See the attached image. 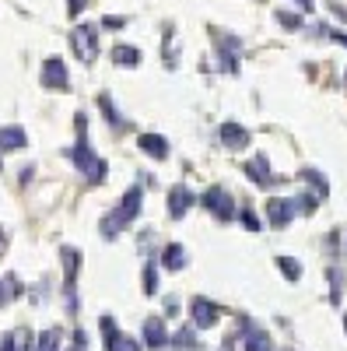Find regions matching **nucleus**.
Masks as SVG:
<instances>
[{
  "instance_id": "obj_1",
  "label": "nucleus",
  "mask_w": 347,
  "mask_h": 351,
  "mask_svg": "<svg viewBox=\"0 0 347 351\" xmlns=\"http://www.w3.org/2000/svg\"><path fill=\"white\" fill-rule=\"evenodd\" d=\"M77 134H81V141H77V148L74 152H67L70 158H74V165L88 176V183L92 186H99L102 180H105V162L92 152V144H88V130H84V112H77Z\"/></svg>"
},
{
  "instance_id": "obj_2",
  "label": "nucleus",
  "mask_w": 347,
  "mask_h": 351,
  "mask_svg": "<svg viewBox=\"0 0 347 351\" xmlns=\"http://www.w3.org/2000/svg\"><path fill=\"white\" fill-rule=\"evenodd\" d=\"M70 46H74V56L81 64H95L99 60V28L95 25H77L70 32Z\"/></svg>"
},
{
  "instance_id": "obj_3",
  "label": "nucleus",
  "mask_w": 347,
  "mask_h": 351,
  "mask_svg": "<svg viewBox=\"0 0 347 351\" xmlns=\"http://www.w3.org/2000/svg\"><path fill=\"white\" fill-rule=\"evenodd\" d=\"M200 204L214 215V218H221V221H228V218H235V197H231L224 186H211L204 197H200Z\"/></svg>"
},
{
  "instance_id": "obj_4",
  "label": "nucleus",
  "mask_w": 347,
  "mask_h": 351,
  "mask_svg": "<svg viewBox=\"0 0 347 351\" xmlns=\"http://www.w3.org/2000/svg\"><path fill=\"white\" fill-rule=\"evenodd\" d=\"M214 43H218V56H221V71L224 74H239V36H228V32H214Z\"/></svg>"
},
{
  "instance_id": "obj_5",
  "label": "nucleus",
  "mask_w": 347,
  "mask_h": 351,
  "mask_svg": "<svg viewBox=\"0 0 347 351\" xmlns=\"http://www.w3.org/2000/svg\"><path fill=\"white\" fill-rule=\"evenodd\" d=\"M42 84H46V88H53V92H67V88H70L67 64L60 60V56H49V60L42 64Z\"/></svg>"
},
{
  "instance_id": "obj_6",
  "label": "nucleus",
  "mask_w": 347,
  "mask_h": 351,
  "mask_svg": "<svg viewBox=\"0 0 347 351\" xmlns=\"http://www.w3.org/2000/svg\"><path fill=\"white\" fill-rule=\"evenodd\" d=\"M172 344V334L165 330V324L158 316H148L144 319V348H151V351H158V348H168Z\"/></svg>"
},
{
  "instance_id": "obj_7",
  "label": "nucleus",
  "mask_w": 347,
  "mask_h": 351,
  "mask_svg": "<svg viewBox=\"0 0 347 351\" xmlns=\"http://www.w3.org/2000/svg\"><path fill=\"white\" fill-rule=\"evenodd\" d=\"M190 313H193V327H196V330L214 327V324H218V316H221V309H218L211 299H193Z\"/></svg>"
},
{
  "instance_id": "obj_8",
  "label": "nucleus",
  "mask_w": 347,
  "mask_h": 351,
  "mask_svg": "<svg viewBox=\"0 0 347 351\" xmlns=\"http://www.w3.org/2000/svg\"><path fill=\"white\" fill-rule=\"evenodd\" d=\"M102 334H105V351H140L137 341H130V337H123L120 330H116L112 316H102Z\"/></svg>"
},
{
  "instance_id": "obj_9",
  "label": "nucleus",
  "mask_w": 347,
  "mask_h": 351,
  "mask_svg": "<svg viewBox=\"0 0 347 351\" xmlns=\"http://www.w3.org/2000/svg\"><path fill=\"white\" fill-rule=\"evenodd\" d=\"M295 215H298V208H295V200H287V197H274V200L267 204V218H270L274 228H284Z\"/></svg>"
},
{
  "instance_id": "obj_10",
  "label": "nucleus",
  "mask_w": 347,
  "mask_h": 351,
  "mask_svg": "<svg viewBox=\"0 0 347 351\" xmlns=\"http://www.w3.org/2000/svg\"><path fill=\"white\" fill-rule=\"evenodd\" d=\"M140 200H144V193H140V186H130L127 193H123V200H120V208H116L112 215L120 218L123 225H130L137 215H140Z\"/></svg>"
},
{
  "instance_id": "obj_11",
  "label": "nucleus",
  "mask_w": 347,
  "mask_h": 351,
  "mask_svg": "<svg viewBox=\"0 0 347 351\" xmlns=\"http://www.w3.org/2000/svg\"><path fill=\"white\" fill-rule=\"evenodd\" d=\"M190 204H196V193H190L186 186H172V193H168V215L172 218H186V211H190Z\"/></svg>"
},
{
  "instance_id": "obj_12",
  "label": "nucleus",
  "mask_w": 347,
  "mask_h": 351,
  "mask_svg": "<svg viewBox=\"0 0 347 351\" xmlns=\"http://www.w3.org/2000/svg\"><path fill=\"white\" fill-rule=\"evenodd\" d=\"M246 176H249L256 186H270V183H274V176H270V162H267V155L249 158V162H246Z\"/></svg>"
},
{
  "instance_id": "obj_13",
  "label": "nucleus",
  "mask_w": 347,
  "mask_h": 351,
  "mask_svg": "<svg viewBox=\"0 0 347 351\" xmlns=\"http://www.w3.org/2000/svg\"><path fill=\"white\" fill-rule=\"evenodd\" d=\"M137 148L148 155V158H158V162H162V158L168 155V141H165L162 134H140V137H137Z\"/></svg>"
},
{
  "instance_id": "obj_14",
  "label": "nucleus",
  "mask_w": 347,
  "mask_h": 351,
  "mask_svg": "<svg viewBox=\"0 0 347 351\" xmlns=\"http://www.w3.org/2000/svg\"><path fill=\"white\" fill-rule=\"evenodd\" d=\"M221 141H224V148L242 152L246 144H249V130H246L242 123H224V127H221Z\"/></svg>"
},
{
  "instance_id": "obj_15",
  "label": "nucleus",
  "mask_w": 347,
  "mask_h": 351,
  "mask_svg": "<svg viewBox=\"0 0 347 351\" xmlns=\"http://www.w3.org/2000/svg\"><path fill=\"white\" fill-rule=\"evenodd\" d=\"M112 64L116 67H137L140 64V49L137 46H127V43L112 46Z\"/></svg>"
},
{
  "instance_id": "obj_16",
  "label": "nucleus",
  "mask_w": 347,
  "mask_h": 351,
  "mask_svg": "<svg viewBox=\"0 0 347 351\" xmlns=\"http://www.w3.org/2000/svg\"><path fill=\"white\" fill-rule=\"evenodd\" d=\"M28 144V134L21 127H4L0 130V152H14V148H25Z\"/></svg>"
},
{
  "instance_id": "obj_17",
  "label": "nucleus",
  "mask_w": 347,
  "mask_h": 351,
  "mask_svg": "<svg viewBox=\"0 0 347 351\" xmlns=\"http://www.w3.org/2000/svg\"><path fill=\"white\" fill-rule=\"evenodd\" d=\"M162 263L168 271H183L186 267V250L179 246V243H168L165 250H162Z\"/></svg>"
},
{
  "instance_id": "obj_18",
  "label": "nucleus",
  "mask_w": 347,
  "mask_h": 351,
  "mask_svg": "<svg viewBox=\"0 0 347 351\" xmlns=\"http://www.w3.org/2000/svg\"><path fill=\"white\" fill-rule=\"evenodd\" d=\"M99 109L105 112V120H109V127H112V130H127V120L120 116V109L112 106V99H109V95H99Z\"/></svg>"
},
{
  "instance_id": "obj_19",
  "label": "nucleus",
  "mask_w": 347,
  "mask_h": 351,
  "mask_svg": "<svg viewBox=\"0 0 347 351\" xmlns=\"http://www.w3.org/2000/svg\"><path fill=\"white\" fill-rule=\"evenodd\" d=\"M246 351H274L267 330H259V327H249L246 330Z\"/></svg>"
},
{
  "instance_id": "obj_20",
  "label": "nucleus",
  "mask_w": 347,
  "mask_h": 351,
  "mask_svg": "<svg viewBox=\"0 0 347 351\" xmlns=\"http://www.w3.org/2000/svg\"><path fill=\"white\" fill-rule=\"evenodd\" d=\"M302 180H305V183H312L309 190H316V197H320V200L330 193V186H326V176H320L316 169H302Z\"/></svg>"
},
{
  "instance_id": "obj_21",
  "label": "nucleus",
  "mask_w": 347,
  "mask_h": 351,
  "mask_svg": "<svg viewBox=\"0 0 347 351\" xmlns=\"http://www.w3.org/2000/svg\"><path fill=\"white\" fill-rule=\"evenodd\" d=\"M165 67L168 71L179 67V43H176V32H172V28H168V36H165Z\"/></svg>"
},
{
  "instance_id": "obj_22",
  "label": "nucleus",
  "mask_w": 347,
  "mask_h": 351,
  "mask_svg": "<svg viewBox=\"0 0 347 351\" xmlns=\"http://www.w3.org/2000/svg\"><path fill=\"white\" fill-rule=\"evenodd\" d=\"M18 291H21V285H18V278H14V274H8V281L0 278V306H8V302L18 295Z\"/></svg>"
},
{
  "instance_id": "obj_23",
  "label": "nucleus",
  "mask_w": 347,
  "mask_h": 351,
  "mask_svg": "<svg viewBox=\"0 0 347 351\" xmlns=\"http://www.w3.org/2000/svg\"><path fill=\"white\" fill-rule=\"evenodd\" d=\"M196 327H183L176 337H172V348H186V351H193V348H200V341H196V334H193Z\"/></svg>"
},
{
  "instance_id": "obj_24",
  "label": "nucleus",
  "mask_w": 347,
  "mask_h": 351,
  "mask_svg": "<svg viewBox=\"0 0 347 351\" xmlns=\"http://www.w3.org/2000/svg\"><path fill=\"white\" fill-rule=\"evenodd\" d=\"M36 351H60V327L42 330V337H39V348H36Z\"/></svg>"
},
{
  "instance_id": "obj_25",
  "label": "nucleus",
  "mask_w": 347,
  "mask_h": 351,
  "mask_svg": "<svg viewBox=\"0 0 347 351\" xmlns=\"http://www.w3.org/2000/svg\"><path fill=\"white\" fill-rule=\"evenodd\" d=\"M277 267L284 271V278H287V281H298V278H302V263H298V260H292V256H277Z\"/></svg>"
},
{
  "instance_id": "obj_26",
  "label": "nucleus",
  "mask_w": 347,
  "mask_h": 351,
  "mask_svg": "<svg viewBox=\"0 0 347 351\" xmlns=\"http://www.w3.org/2000/svg\"><path fill=\"white\" fill-rule=\"evenodd\" d=\"M274 18H277V25H281V28H287V32H298V28L305 25V21H302V14H295V11H277Z\"/></svg>"
},
{
  "instance_id": "obj_27",
  "label": "nucleus",
  "mask_w": 347,
  "mask_h": 351,
  "mask_svg": "<svg viewBox=\"0 0 347 351\" xmlns=\"http://www.w3.org/2000/svg\"><path fill=\"white\" fill-rule=\"evenodd\" d=\"M140 285H144V295H155V291H158V271H155V263H144Z\"/></svg>"
},
{
  "instance_id": "obj_28",
  "label": "nucleus",
  "mask_w": 347,
  "mask_h": 351,
  "mask_svg": "<svg viewBox=\"0 0 347 351\" xmlns=\"http://www.w3.org/2000/svg\"><path fill=\"white\" fill-rule=\"evenodd\" d=\"M312 32H316V36H326V39H333V43H340V46H347V32H333V28H326V25H316Z\"/></svg>"
},
{
  "instance_id": "obj_29",
  "label": "nucleus",
  "mask_w": 347,
  "mask_h": 351,
  "mask_svg": "<svg viewBox=\"0 0 347 351\" xmlns=\"http://www.w3.org/2000/svg\"><path fill=\"white\" fill-rule=\"evenodd\" d=\"M0 351H18L14 330H0Z\"/></svg>"
},
{
  "instance_id": "obj_30",
  "label": "nucleus",
  "mask_w": 347,
  "mask_h": 351,
  "mask_svg": "<svg viewBox=\"0 0 347 351\" xmlns=\"http://www.w3.org/2000/svg\"><path fill=\"white\" fill-rule=\"evenodd\" d=\"M242 225H246L249 232H259V228H264V221H259L253 211H242Z\"/></svg>"
},
{
  "instance_id": "obj_31",
  "label": "nucleus",
  "mask_w": 347,
  "mask_h": 351,
  "mask_svg": "<svg viewBox=\"0 0 347 351\" xmlns=\"http://www.w3.org/2000/svg\"><path fill=\"white\" fill-rule=\"evenodd\" d=\"M127 25V18H120V14H105L102 18V28H123Z\"/></svg>"
},
{
  "instance_id": "obj_32",
  "label": "nucleus",
  "mask_w": 347,
  "mask_h": 351,
  "mask_svg": "<svg viewBox=\"0 0 347 351\" xmlns=\"http://www.w3.org/2000/svg\"><path fill=\"white\" fill-rule=\"evenodd\" d=\"M84 8H88V0H67V14H70V18H77Z\"/></svg>"
},
{
  "instance_id": "obj_33",
  "label": "nucleus",
  "mask_w": 347,
  "mask_h": 351,
  "mask_svg": "<svg viewBox=\"0 0 347 351\" xmlns=\"http://www.w3.org/2000/svg\"><path fill=\"white\" fill-rule=\"evenodd\" d=\"M326 8H330V11H333V14H337L340 21H347V8H344V4H337V0H330Z\"/></svg>"
},
{
  "instance_id": "obj_34",
  "label": "nucleus",
  "mask_w": 347,
  "mask_h": 351,
  "mask_svg": "<svg viewBox=\"0 0 347 351\" xmlns=\"http://www.w3.org/2000/svg\"><path fill=\"white\" fill-rule=\"evenodd\" d=\"M179 313V302L176 299H165V316H176Z\"/></svg>"
},
{
  "instance_id": "obj_35",
  "label": "nucleus",
  "mask_w": 347,
  "mask_h": 351,
  "mask_svg": "<svg viewBox=\"0 0 347 351\" xmlns=\"http://www.w3.org/2000/svg\"><path fill=\"white\" fill-rule=\"evenodd\" d=\"M295 4H298L302 11H312V8H316V0H295Z\"/></svg>"
},
{
  "instance_id": "obj_36",
  "label": "nucleus",
  "mask_w": 347,
  "mask_h": 351,
  "mask_svg": "<svg viewBox=\"0 0 347 351\" xmlns=\"http://www.w3.org/2000/svg\"><path fill=\"white\" fill-rule=\"evenodd\" d=\"M4 246H8V236H4V228H0V253H4Z\"/></svg>"
},
{
  "instance_id": "obj_37",
  "label": "nucleus",
  "mask_w": 347,
  "mask_h": 351,
  "mask_svg": "<svg viewBox=\"0 0 347 351\" xmlns=\"http://www.w3.org/2000/svg\"><path fill=\"white\" fill-rule=\"evenodd\" d=\"M67 351H81V348H77V344H74V348H67Z\"/></svg>"
},
{
  "instance_id": "obj_38",
  "label": "nucleus",
  "mask_w": 347,
  "mask_h": 351,
  "mask_svg": "<svg viewBox=\"0 0 347 351\" xmlns=\"http://www.w3.org/2000/svg\"><path fill=\"white\" fill-rule=\"evenodd\" d=\"M344 84H347V71H344Z\"/></svg>"
},
{
  "instance_id": "obj_39",
  "label": "nucleus",
  "mask_w": 347,
  "mask_h": 351,
  "mask_svg": "<svg viewBox=\"0 0 347 351\" xmlns=\"http://www.w3.org/2000/svg\"><path fill=\"white\" fill-rule=\"evenodd\" d=\"M344 327H347V316H344Z\"/></svg>"
},
{
  "instance_id": "obj_40",
  "label": "nucleus",
  "mask_w": 347,
  "mask_h": 351,
  "mask_svg": "<svg viewBox=\"0 0 347 351\" xmlns=\"http://www.w3.org/2000/svg\"><path fill=\"white\" fill-rule=\"evenodd\" d=\"M0 155H4V152H0Z\"/></svg>"
}]
</instances>
